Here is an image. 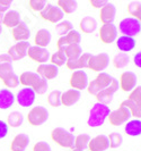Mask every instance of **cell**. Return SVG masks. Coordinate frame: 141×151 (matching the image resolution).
<instances>
[{"mask_svg": "<svg viewBox=\"0 0 141 151\" xmlns=\"http://www.w3.org/2000/svg\"><path fill=\"white\" fill-rule=\"evenodd\" d=\"M18 78L24 88H30L37 94H44L47 90V81L34 72H24Z\"/></svg>", "mask_w": 141, "mask_h": 151, "instance_id": "6da1fadb", "label": "cell"}, {"mask_svg": "<svg viewBox=\"0 0 141 151\" xmlns=\"http://www.w3.org/2000/svg\"><path fill=\"white\" fill-rule=\"evenodd\" d=\"M110 113H111L110 107L96 102L94 106L91 107V109L89 111V117L88 121H87L88 126H90V127L102 126L104 124L105 119L108 117Z\"/></svg>", "mask_w": 141, "mask_h": 151, "instance_id": "7a4b0ae2", "label": "cell"}, {"mask_svg": "<svg viewBox=\"0 0 141 151\" xmlns=\"http://www.w3.org/2000/svg\"><path fill=\"white\" fill-rule=\"evenodd\" d=\"M76 136L62 127H55L51 132V139L62 148H74Z\"/></svg>", "mask_w": 141, "mask_h": 151, "instance_id": "3957f363", "label": "cell"}, {"mask_svg": "<svg viewBox=\"0 0 141 151\" xmlns=\"http://www.w3.org/2000/svg\"><path fill=\"white\" fill-rule=\"evenodd\" d=\"M113 81V76H111L110 74L102 72L96 76V78L94 81H91L90 83H88L87 85V91L89 94L91 96H96L97 93H99L101 91H103L104 89H106L107 86H110Z\"/></svg>", "mask_w": 141, "mask_h": 151, "instance_id": "277c9868", "label": "cell"}, {"mask_svg": "<svg viewBox=\"0 0 141 151\" xmlns=\"http://www.w3.org/2000/svg\"><path fill=\"white\" fill-rule=\"evenodd\" d=\"M119 30L123 35L133 38L141 32V23L135 18L126 17L120 22Z\"/></svg>", "mask_w": 141, "mask_h": 151, "instance_id": "5b68a950", "label": "cell"}, {"mask_svg": "<svg viewBox=\"0 0 141 151\" xmlns=\"http://www.w3.org/2000/svg\"><path fill=\"white\" fill-rule=\"evenodd\" d=\"M40 16L42 19H44L46 22H50L52 24H58L59 22L62 21L64 14L61 12L58 6H54V5H51V4H46L42 12H40Z\"/></svg>", "mask_w": 141, "mask_h": 151, "instance_id": "8992f818", "label": "cell"}, {"mask_svg": "<svg viewBox=\"0 0 141 151\" xmlns=\"http://www.w3.org/2000/svg\"><path fill=\"white\" fill-rule=\"evenodd\" d=\"M49 119V111L43 106L33 107L28 113L27 121L32 126H40Z\"/></svg>", "mask_w": 141, "mask_h": 151, "instance_id": "52a82bcc", "label": "cell"}, {"mask_svg": "<svg viewBox=\"0 0 141 151\" xmlns=\"http://www.w3.org/2000/svg\"><path fill=\"white\" fill-rule=\"evenodd\" d=\"M108 64H110V56L106 52H101L95 56L91 55L88 61V68L94 72L102 73L108 66Z\"/></svg>", "mask_w": 141, "mask_h": 151, "instance_id": "ba28073f", "label": "cell"}, {"mask_svg": "<svg viewBox=\"0 0 141 151\" xmlns=\"http://www.w3.org/2000/svg\"><path fill=\"white\" fill-rule=\"evenodd\" d=\"M119 81L115 78V77H113V81H112V83L110 86H107L106 89H104L103 91H101L99 93H97L96 96V100L98 104H102V105H105V106H107L108 104H111L112 102V99H113V96H114V93L116 92V91L119 90Z\"/></svg>", "mask_w": 141, "mask_h": 151, "instance_id": "9c48e42d", "label": "cell"}, {"mask_svg": "<svg viewBox=\"0 0 141 151\" xmlns=\"http://www.w3.org/2000/svg\"><path fill=\"white\" fill-rule=\"evenodd\" d=\"M131 118V113L130 110L123 106H120L118 109H115L114 111H111L108 115V121L110 124L113 126H120L122 124H124Z\"/></svg>", "mask_w": 141, "mask_h": 151, "instance_id": "30bf717a", "label": "cell"}, {"mask_svg": "<svg viewBox=\"0 0 141 151\" xmlns=\"http://www.w3.org/2000/svg\"><path fill=\"white\" fill-rule=\"evenodd\" d=\"M69 83L70 86L77 91H81L84 89H87V85H88V75L85 70H74V73L70 76V80H69Z\"/></svg>", "mask_w": 141, "mask_h": 151, "instance_id": "8fae6325", "label": "cell"}, {"mask_svg": "<svg viewBox=\"0 0 141 151\" xmlns=\"http://www.w3.org/2000/svg\"><path fill=\"white\" fill-rule=\"evenodd\" d=\"M118 38V29L114 24H103L99 29V39L104 45H111Z\"/></svg>", "mask_w": 141, "mask_h": 151, "instance_id": "7c38bea8", "label": "cell"}, {"mask_svg": "<svg viewBox=\"0 0 141 151\" xmlns=\"http://www.w3.org/2000/svg\"><path fill=\"white\" fill-rule=\"evenodd\" d=\"M30 42L28 41H21L17 42L13 47L9 48L7 55L10 57V59L14 60H21L24 57L27 56V50L30 48Z\"/></svg>", "mask_w": 141, "mask_h": 151, "instance_id": "4fadbf2b", "label": "cell"}, {"mask_svg": "<svg viewBox=\"0 0 141 151\" xmlns=\"http://www.w3.org/2000/svg\"><path fill=\"white\" fill-rule=\"evenodd\" d=\"M35 98H36V93L30 88H23L18 91L15 100L21 107L26 108V107H30L35 102Z\"/></svg>", "mask_w": 141, "mask_h": 151, "instance_id": "5bb4252c", "label": "cell"}, {"mask_svg": "<svg viewBox=\"0 0 141 151\" xmlns=\"http://www.w3.org/2000/svg\"><path fill=\"white\" fill-rule=\"evenodd\" d=\"M81 41V35L78 31L76 30H71L67 35L64 37H61V38L58 40L57 42V47H58V50L59 51H62L67 48L68 45H79Z\"/></svg>", "mask_w": 141, "mask_h": 151, "instance_id": "9a60e30c", "label": "cell"}, {"mask_svg": "<svg viewBox=\"0 0 141 151\" xmlns=\"http://www.w3.org/2000/svg\"><path fill=\"white\" fill-rule=\"evenodd\" d=\"M27 56L30 57L32 60L38 64H46V61L50 58V51L46 48H41V47H36L33 45L30 47L27 50Z\"/></svg>", "mask_w": 141, "mask_h": 151, "instance_id": "2e32d148", "label": "cell"}, {"mask_svg": "<svg viewBox=\"0 0 141 151\" xmlns=\"http://www.w3.org/2000/svg\"><path fill=\"white\" fill-rule=\"evenodd\" d=\"M137 75L133 72H124L120 76V89L124 92H131L137 86Z\"/></svg>", "mask_w": 141, "mask_h": 151, "instance_id": "e0dca14e", "label": "cell"}, {"mask_svg": "<svg viewBox=\"0 0 141 151\" xmlns=\"http://www.w3.org/2000/svg\"><path fill=\"white\" fill-rule=\"evenodd\" d=\"M89 151H105L110 148V142H108V137L104 134L97 135L93 139H90L88 143Z\"/></svg>", "mask_w": 141, "mask_h": 151, "instance_id": "ac0fdd59", "label": "cell"}, {"mask_svg": "<svg viewBox=\"0 0 141 151\" xmlns=\"http://www.w3.org/2000/svg\"><path fill=\"white\" fill-rule=\"evenodd\" d=\"M91 57V53H81V56L77 59H68L66 66L70 70H79L82 68H88V61Z\"/></svg>", "mask_w": 141, "mask_h": 151, "instance_id": "d6986e66", "label": "cell"}, {"mask_svg": "<svg viewBox=\"0 0 141 151\" xmlns=\"http://www.w3.org/2000/svg\"><path fill=\"white\" fill-rule=\"evenodd\" d=\"M36 74L41 76L44 80H53L59 74V68L52 64H41L37 66Z\"/></svg>", "mask_w": 141, "mask_h": 151, "instance_id": "ffe728a7", "label": "cell"}, {"mask_svg": "<svg viewBox=\"0 0 141 151\" xmlns=\"http://www.w3.org/2000/svg\"><path fill=\"white\" fill-rule=\"evenodd\" d=\"M115 14H116V8L113 4H105L103 7L101 8L99 12V18L101 22L103 24H113V21L115 18Z\"/></svg>", "mask_w": 141, "mask_h": 151, "instance_id": "44dd1931", "label": "cell"}, {"mask_svg": "<svg viewBox=\"0 0 141 151\" xmlns=\"http://www.w3.org/2000/svg\"><path fill=\"white\" fill-rule=\"evenodd\" d=\"M14 73L13 68V60L7 53L0 55V78L4 81L6 77Z\"/></svg>", "mask_w": 141, "mask_h": 151, "instance_id": "7402d4cb", "label": "cell"}, {"mask_svg": "<svg viewBox=\"0 0 141 151\" xmlns=\"http://www.w3.org/2000/svg\"><path fill=\"white\" fill-rule=\"evenodd\" d=\"M80 98H81L80 91L70 89V90L61 93V105L66 107H71L74 106V104H77Z\"/></svg>", "mask_w": 141, "mask_h": 151, "instance_id": "603a6c76", "label": "cell"}, {"mask_svg": "<svg viewBox=\"0 0 141 151\" xmlns=\"http://www.w3.org/2000/svg\"><path fill=\"white\" fill-rule=\"evenodd\" d=\"M11 34H13L14 40H16L17 42L27 41L30 37V29H28V26H27L25 23L21 22L16 27L13 29Z\"/></svg>", "mask_w": 141, "mask_h": 151, "instance_id": "cb8c5ba5", "label": "cell"}, {"mask_svg": "<svg viewBox=\"0 0 141 151\" xmlns=\"http://www.w3.org/2000/svg\"><path fill=\"white\" fill-rule=\"evenodd\" d=\"M21 22V14L17 10H8L7 13H5L4 18L1 21L2 25H5L8 29H14Z\"/></svg>", "mask_w": 141, "mask_h": 151, "instance_id": "d4e9b609", "label": "cell"}, {"mask_svg": "<svg viewBox=\"0 0 141 151\" xmlns=\"http://www.w3.org/2000/svg\"><path fill=\"white\" fill-rule=\"evenodd\" d=\"M30 144V136L25 133L17 134L14 137L13 142L10 144V150L11 151H25L27 145Z\"/></svg>", "mask_w": 141, "mask_h": 151, "instance_id": "484cf974", "label": "cell"}, {"mask_svg": "<svg viewBox=\"0 0 141 151\" xmlns=\"http://www.w3.org/2000/svg\"><path fill=\"white\" fill-rule=\"evenodd\" d=\"M52 35L50 33V31L46 29H41L36 32L35 38H34V42L36 47H41V48H46L51 42Z\"/></svg>", "mask_w": 141, "mask_h": 151, "instance_id": "4316f807", "label": "cell"}, {"mask_svg": "<svg viewBox=\"0 0 141 151\" xmlns=\"http://www.w3.org/2000/svg\"><path fill=\"white\" fill-rule=\"evenodd\" d=\"M15 96L9 89H1L0 90V109L6 110L14 105Z\"/></svg>", "mask_w": 141, "mask_h": 151, "instance_id": "83f0119b", "label": "cell"}, {"mask_svg": "<svg viewBox=\"0 0 141 151\" xmlns=\"http://www.w3.org/2000/svg\"><path fill=\"white\" fill-rule=\"evenodd\" d=\"M135 40L134 38H131V37H125V35H122L120 37L118 40H116V47L120 51L122 52H129L131 50H133L134 47H135Z\"/></svg>", "mask_w": 141, "mask_h": 151, "instance_id": "f1b7e54d", "label": "cell"}, {"mask_svg": "<svg viewBox=\"0 0 141 151\" xmlns=\"http://www.w3.org/2000/svg\"><path fill=\"white\" fill-rule=\"evenodd\" d=\"M79 27L82 31V33L85 34H90L93 32H95L97 29V21L91 17V16H86L84 17L80 23H79Z\"/></svg>", "mask_w": 141, "mask_h": 151, "instance_id": "f546056e", "label": "cell"}, {"mask_svg": "<svg viewBox=\"0 0 141 151\" xmlns=\"http://www.w3.org/2000/svg\"><path fill=\"white\" fill-rule=\"evenodd\" d=\"M57 6L63 14H72L78 7V2L76 0H59L57 2Z\"/></svg>", "mask_w": 141, "mask_h": 151, "instance_id": "4dcf8cb0", "label": "cell"}, {"mask_svg": "<svg viewBox=\"0 0 141 151\" xmlns=\"http://www.w3.org/2000/svg\"><path fill=\"white\" fill-rule=\"evenodd\" d=\"M125 133L130 136H139L141 134V122L140 119H133V121L126 122Z\"/></svg>", "mask_w": 141, "mask_h": 151, "instance_id": "1f68e13d", "label": "cell"}, {"mask_svg": "<svg viewBox=\"0 0 141 151\" xmlns=\"http://www.w3.org/2000/svg\"><path fill=\"white\" fill-rule=\"evenodd\" d=\"M63 53L66 55L67 59H77L81 56L82 48L80 45H70L63 50Z\"/></svg>", "mask_w": 141, "mask_h": 151, "instance_id": "d6a6232c", "label": "cell"}, {"mask_svg": "<svg viewBox=\"0 0 141 151\" xmlns=\"http://www.w3.org/2000/svg\"><path fill=\"white\" fill-rule=\"evenodd\" d=\"M24 122V116L19 111H13L8 115L7 117V125L11 127H19Z\"/></svg>", "mask_w": 141, "mask_h": 151, "instance_id": "836d02e7", "label": "cell"}, {"mask_svg": "<svg viewBox=\"0 0 141 151\" xmlns=\"http://www.w3.org/2000/svg\"><path fill=\"white\" fill-rule=\"evenodd\" d=\"M129 61H130V58L128 56V53L124 52H119L118 55L114 56L113 58V65L115 68H124L129 65Z\"/></svg>", "mask_w": 141, "mask_h": 151, "instance_id": "e575fe53", "label": "cell"}, {"mask_svg": "<svg viewBox=\"0 0 141 151\" xmlns=\"http://www.w3.org/2000/svg\"><path fill=\"white\" fill-rule=\"evenodd\" d=\"M71 30H74L72 24L69 21H61L55 25V32L59 34L60 37H64Z\"/></svg>", "mask_w": 141, "mask_h": 151, "instance_id": "d590c367", "label": "cell"}, {"mask_svg": "<svg viewBox=\"0 0 141 151\" xmlns=\"http://www.w3.org/2000/svg\"><path fill=\"white\" fill-rule=\"evenodd\" d=\"M128 13L130 16H132V18H135L138 21H140L141 18V4L140 1H132L128 5Z\"/></svg>", "mask_w": 141, "mask_h": 151, "instance_id": "8d00e7d4", "label": "cell"}, {"mask_svg": "<svg viewBox=\"0 0 141 151\" xmlns=\"http://www.w3.org/2000/svg\"><path fill=\"white\" fill-rule=\"evenodd\" d=\"M121 106L128 108V109L130 110V113H131V116H134V117H135V119H140V117H141V106L135 105V104H133V102L129 101L128 99H126V100H124V101L121 104Z\"/></svg>", "mask_w": 141, "mask_h": 151, "instance_id": "74e56055", "label": "cell"}, {"mask_svg": "<svg viewBox=\"0 0 141 151\" xmlns=\"http://www.w3.org/2000/svg\"><path fill=\"white\" fill-rule=\"evenodd\" d=\"M89 141H90V136L88 134H80V135L74 137V149H79L84 150L85 148H87Z\"/></svg>", "mask_w": 141, "mask_h": 151, "instance_id": "f35d334b", "label": "cell"}, {"mask_svg": "<svg viewBox=\"0 0 141 151\" xmlns=\"http://www.w3.org/2000/svg\"><path fill=\"white\" fill-rule=\"evenodd\" d=\"M50 59H51V64L54 65V66H57V67L59 68L60 66H63L66 63H67V57H66V55L62 52V51H57V52H54L50 57Z\"/></svg>", "mask_w": 141, "mask_h": 151, "instance_id": "ab89813d", "label": "cell"}, {"mask_svg": "<svg viewBox=\"0 0 141 151\" xmlns=\"http://www.w3.org/2000/svg\"><path fill=\"white\" fill-rule=\"evenodd\" d=\"M61 93L62 92L59 90L52 91L47 97V104L54 108L61 106Z\"/></svg>", "mask_w": 141, "mask_h": 151, "instance_id": "60d3db41", "label": "cell"}, {"mask_svg": "<svg viewBox=\"0 0 141 151\" xmlns=\"http://www.w3.org/2000/svg\"><path fill=\"white\" fill-rule=\"evenodd\" d=\"M107 137H108V142H110V148L116 149V148L121 147L123 143V136L118 132H113Z\"/></svg>", "mask_w": 141, "mask_h": 151, "instance_id": "b9f144b4", "label": "cell"}, {"mask_svg": "<svg viewBox=\"0 0 141 151\" xmlns=\"http://www.w3.org/2000/svg\"><path fill=\"white\" fill-rule=\"evenodd\" d=\"M128 100L138 105V106H141V86L134 88L133 90L130 92Z\"/></svg>", "mask_w": 141, "mask_h": 151, "instance_id": "7bdbcfd3", "label": "cell"}, {"mask_svg": "<svg viewBox=\"0 0 141 151\" xmlns=\"http://www.w3.org/2000/svg\"><path fill=\"white\" fill-rule=\"evenodd\" d=\"M2 82H4V84L7 86L8 89H14V88H17L19 85V78H18V76L16 75L15 73H13L8 77H6Z\"/></svg>", "mask_w": 141, "mask_h": 151, "instance_id": "ee69618b", "label": "cell"}, {"mask_svg": "<svg viewBox=\"0 0 141 151\" xmlns=\"http://www.w3.org/2000/svg\"><path fill=\"white\" fill-rule=\"evenodd\" d=\"M30 7L34 12H42V9L46 6V1L44 0H30L28 2Z\"/></svg>", "mask_w": 141, "mask_h": 151, "instance_id": "f6af8a7d", "label": "cell"}, {"mask_svg": "<svg viewBox=\"0 0 141 151\" xmlns=\"http://www.w3.org/2000/svg\"><path fill=\"white\" fill-rule=\"evenodd\" d=\"M33 151H52L50 144L47 142H44V141H40L37 143L34 144L33 147Z\"/></svg>", "mask_w": 141, "mask_h": 151, "instance_id": "bcb514c9", "label": "cell"}, {"mask_svg": "<svg viewBox=\"0 0 141 151\" xmlns=\"http://www.w3.org/2000/svg\"><path fill=\"white\" fill-rule=\"evenodd\" d=\"M13 4L11 0H0V13L5 14L6 12H8V9L10 8Z\"/></svg>", "mask_w": 141, "mask_h": 151, "instance_id": "7dc6e473", "label": "cell"}, {"mask_svg": "<svg viewBox=\"0 0 141 151\" xmlns=\"http://www.w3.org/2000/svg\"><path fill=\"white\" fill-rule=\"evenodd\" d=\"M8 134V125L6 122L0 121V140L6 137Z\"/></svg>", "mask_w": 141, "mask_h": 151, "instance_id": "c3c4849f", "label": "cell"}, {"mask_svg": "<svg viewBox=\"0 0 141 151\" xmlns=\"http://www.w3.org/2000/svg\"><path fill=\"white\" fill-rule=\"evenodd\" d=\"M89 4L91 5V7L94 8H102L105 4H107V1H104V0H90Z\"/></svg>", "mask_w": 141, "mask_h": 151, "instance_id": "681fc988", "label": "cell"}, {"mask_svg": "<svg viewBox=\"0 0 141 151\" xmlns=\"http://www.w3.org/2000/svg\"><path fill=\"white\" fill-rule=\"evenodd\" d=\"M134 64L137 67H141V53L138 52L137 55H134Z\"/></svg>", "mask_w": 141, "mask_h": 151, "instance_id": "f907efd6", "label": "cell"}, {"mask_svg": "<svg viewBox=\"0 0 141 151\" xmlns=\"http://www.w3.org/2000/svg\"><path fill=\"white\" fill-rule=\"evenodd\" d=\"M2 33V23H1V21H0V34Z\"/></svg>", "mask_w": 141, "mask_h": 151, "instance_id": "816d5d0a", "label": "cell"}, {"mask_svg": "<svg viewBox=\"0 0 141 151\" xmlns=\"http://www.w3.org/2000/svg\"><path fill=\"white\" fill-rule=\"evenodd\" d=\"M71 151H84V150H79V149H74H74H72Z\"/></svg>", "mask_w": 141, "mask_h": 151, "instance_id": "f5cc1de1", "label": "cell"}]
</instances>
